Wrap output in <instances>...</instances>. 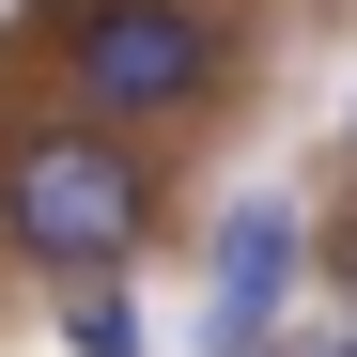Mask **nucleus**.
<instances>
[{
  "mask_svg": "<svg viewBox=\"0 0 357 357\" xmlns=\"http://www.w3.org/2000/svg\"><path fill=\"white\" fill-rule=\"evenodd\" d=\"M264 357H357V326H280Z\"/></svg>",
  "mask_w": 357,
  "mask_h": 357,
  "instance_id": "5",
  "label": "nucleus"
},
{
  "mask_svg": "<svg viewBox=\"0 0 357 357\" xmlns=\"http://www.w3.org/2000/svg\"><path fill=\"white\" fill-rule=\"evenodd\" d=\"M78 93L93 109H202L218 93V31L187 16V0H109V16H78Z\"/></svg>",
  "mask_w": 357,
  "mask_h": 357,
  "instance_id": "2",
  "label": "nucleus"
},
{
  "mask_svg": "<svg viewBox=\"0 0 357 357\" xmlns=\"http://www.w3.org/2000/svg\"><path fill=\"white\" fill-rule=\"evenodd\" d=\"M295 280H311V233H295V202H233L218 218V264H202V357H264Z\"/></svg>",
  "mask_w": 357,
  "mask_h": 357,
  "instance_id": "3",
  "label": "nucleus"
},
{
  "mask_svg": "<svg viewBox=\"0 0 357 357\" xmlns=\"http://www.w3.org/2000/svg\"><path fill=\"white\" fill-rule=\"evenodd\" d=\"M0 218H16V249L47 280H109L140 249V218H155V171L109 125H47V140H16V171H0Z\"/></svg>",
  "mask_w": 357,
  "mask_h": 357,
  "instance_id": "1",
  "label": "nucleus"
},
{
  "mask_svg": "<svg viewBox=\"0 0 357 357\" xmlns=\"http://www.w3.org/2000/svg\"><path fill=\"white\" fill-rule=\"evenodd\" d=\"M78 357H140V311H125V295H109V280H78V326H63Z\"/></svg>",
  "mask_w": 357,
  "mask_h": 357,
  "instance_id": "4",
  "label": "nucleus"
}]
</instances>
